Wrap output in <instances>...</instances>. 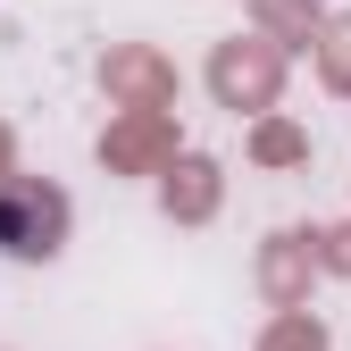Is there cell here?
I'll list each match as a JSON object with an SVG mask.
<instances>
[{
  "label": "cell",
  "mask_w": 351,
  "mask_h": 351,
  "mask_svg": "<svg viewBox=\"0 0 351 351\" xmlns=\"http://www.w3.org/2000/svg\"><path fill=\"white\" fill-rule=\"evenodd\" d=\"M59 243H67V201L42 184V176L0 184V251L9 259H51Z\"/></svg>",
  "instance_id": "cell-1"
}]
</instances>
